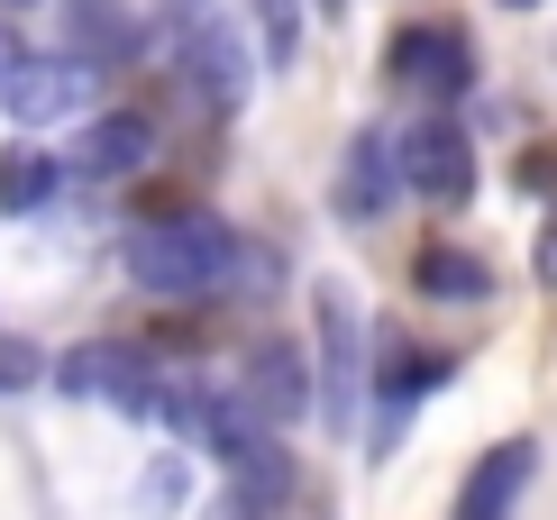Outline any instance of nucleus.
I'll return each instance as SVG.
<instances>
[{"label": "nucleus", "mask_w": 557, "mask_h": 520, "mask_svg": "<svg viewBox=\"0 0 557 520\" xmlns=\"http://www.w3.org/2000/svg\"><path fill=\"white\" fill-rule=\"evenodd\" d=\"M247 274V238L220 220V210H165L128 238V283L156 301H201V293H228Z\"/></svg>", "instance_id": "nucleus-1"}, {"label": "nucleus", "mask_w": 557, "mask_h": 520, "mask_svg": "<svg viewBox=\"0 0 557 520\" xmlns=\"http://www.w3.org/2000/svg\"><path fill=\"white\" fill-rule=\"evenodd\" d=\"M384 74L403 83L411 101L448 110V101L475 91V37L457 28V18H411V28H393V46H384Z\"/></svg>", "instance_id": "nucleus-2"}, {"label": "nucleus", "mask_w": 557, "mask_h": 520, "mask_svg": "<svg viewBox=\"0 0 557 520\" xmlns=\"http://www.w3.org/2000/svg\"><path fill=\"white\" fill-rule=\"evenodd\" d=\"M311 320H320V420H330V430H357V401H366V311H357L347 283H320Z\"/></svg>", "instance_id": "nucleus-3"}, {"label": "nucleus", "mask_w": 557, "mask_h": 520, "mask_svg": "<svg viewBox=\"0 0 557 520\" xmlns=\"http://www.w3.org/2000/svg\"><path fill=\"white\" fill-rule=\"evenodd\" d=\"M174 74H183V91H193L211 120H238V110H247V28L193 10L183 37H174Z\"/></svg>", "instance_id": "nucleus-4"}, {"label": "nucleus", "mask_w": 557, "mask_h": 520, "mask_svg": "<svg viewBox=\"0 0 557 520\" xmlns=\"http://www.w3.org/2000/svg\"><path fill=\"white\" fill-rule=\"evenodd\" d=\"M393 164H403V193H421L430 210H457L475 193V137L448 110H421V120L393 137Z\"/></svg>", "instance_id": "nucleus-5"}, {"label": "nucleus", "mask_w": 557, "mask_h": 520, "mask_svg": "<svg viewBox=\"0 0 557 520\" xmlns=\"http://www.w3.org/2000/svg\"><path fill=\"white\" fill-rule=\"evenodd\" d=\"M55 393L64 401H110V411H156V366L137 357L128 338H83L55 357Z\"/></svg>", "instance_id": "nucleus-6"}, {"label": "nucleus", "mask_w": 557, "mask_h": 520, "mask_svg": "<svg viewBox=\"0 0 557 520\" xmlns=\"http://www.w3.org/2000/svg\"><path fill=\"white\" fill-rule=\"evenodd\" d=\"M156 420H165V430H183L193 447H211V457H228V466H238L247 447L265 438V420L247 411V393L193 384V374H183V384H165V393H156Z\"/></svg>", "instance_id": "nucleus-7"}, {"label": "nucleus", "mask_w": 557, "mask_h": 520, "mask_svg": "<svg viewBox=\"0 0 557 520\" xmlns=\"http://www.w3.org/2000/svg\"><path fill=\"white\" fill-rule=\"evenodd\" d=\"M238 393H247V411H257L265 430H293V420L320 401V374L301 366L293 338H257V347L238 357Z\"/></svg>", "instance_id": "nucleus-8"}, {"label": "nucleus", "mask_w": 557, "mask_h": 520, "mask_svg": "<svg viewBox=\"0 0 557 520\" xmlns=\"http://www.w3.org/2000/svg\"><path fill=\"white\" fill-rule=\"evenodd\" d=\"M457 374V357H438V347H411V338H384L375 357V447H393L411 430V411H421V393H438Z\"/></svg>", "instance_id": "nucleus-9"}, {"label": "nucleus", "mask_w": 557, "mask_h": 520, "mask_svg": "<svg viewBox=\"0 0 557 520\" xmlns=\"http://www.w3.org/2000/svg\"><path fill=\"white\" fill-rule=\"evenodd\" d=\"M91 101V64H74V55H10L0 64V110L10 120H64V110H83Z\"/></svg>", "instance_id": "nucleus-10"}, {"label": "nucleus", "mask_w": 557, "mask_h": 520, "mask_svg": "<svg viewBox=\"0 0 557 520\" xmlns=\"http://www.w3.org/2000/svg\"><path fill=\"white\" fill-rule=\"evenodd\" d=\"M530 475H540V438H503L484 447V457L467 466V484H457V520H512Z\"/></svg>", "instance_id": "nucleus-11"}, {"label": "nucleus", "mask_w": 557, "mask_h": 520, "mask_svg": "<svg viewBox=\"0 0 557 520\" xmlns=\"http://www.w3.org/2000/svg\"><path fill=\"white\" fill-rule=\"evenodd\" d=\"M393 193H403V164H393V137L384 128H357L347 137V164H338V220H384Z\"/></svg>", "instance_id": "nucleus-12"}, {"label": "nucleus", "mask_w": 557, "mask_h": 520, "mask_svg": "<svg viewBox=\"0 0 557 520\" xmlns=\"http://www.w3.org/2000/svg\"><path fill=\"white\" fill-rule=\"evenodd\" d=\"M147 164H156V120L147 110H110V120H91L83 147H74V174H91V183H128V174H147Z\"/></svg>", "instance_id": "nucleus-13"}, {"label": "nucleus", "mask_w": 557, "mask_h": 520, "mask_svg": "<svg viewBox=\"0 0 557 520\" xmlns=\"http://www.w3.org/2000/svg\"><path fill=\"white\" fill-rule=\"evenodd\" d=\"M411 283H421L430 301H484V293H494V265H484L475 247H448V238H438V247L411 256Z\"/></svg>", "instance_id": "nucleus-14"}, {"label": "nucleus", "mask_w": 557, "mask_h": 520, "mask_svg": "<svg viewBox=\"0 0 557 520\" xmlns=\"http://www.w3.org/2000/svg\"><path fill=\"white\" fill-rule=\"evenodd\" d=\"M55 174H64V164L46 147H10V156H0V210H10V220L46 210V201H55Z\"/></svg>", "instance_id": "nucleus-15"}, {"label": "nucleus", "mask_w": 557, "mask_h": 520, "mask_svg": "<svg viewBox=\"0 0 557 520\" xmlns=\"http://www.w3.org/2000/svg\"><path fill=\"white\" fill-rule=\"evenodd\" d=\"M128 46H137V28H128V10H120V0H74V64H91V55H101V64H120Z\"/></svg>", "instance_id": "nucleus-16"}, {"label": "nucleus", "mask_w": 557, "mask_h": 520, "mask_svg": "<svg viewBox=\"0 0 557 520\" xmlns=\"http://www.w3.org/2000/svg\"><path fill=\"white\" fill-rule=\"evenodd\" d=\"M284 493H293V457H284V447H274V438H257V447H247V457H238V503H284Z\"/></svg>", "instance_id": "nucleus-17"}, {"label": "nucleus", "mask_w": 557, "mask_h": 520, "mask_svg": "<svg viewBox=\"0 0 557 520\" xmlns=\"http://www.w3.org/2000/svg\"><path fill=\"white\" fill-rule=\"evenodd\" d=\"M257 10V46H265V64L284 74V64L301 55V0H247Z\"/></svg>", "instance_id": "nucleus-18"}, {"label": "nucleus", "mask_w": 557, "mask_h": 520, "mask_svg": "<svg viewBox=\"0 0 557 520\" xmlns=\"http://www.w3.org/2000/svg\"><path fill=\"white\" fill-rule=\"evenodd\" d=\"M46 374V357H37V338H10V329H0V393H28Z\"/></svg>", "instance_id": "nucleus-19"}, {"label": "nucleus", "mask_w": 557, "mask_h": 520, "mask_svg": "<svg viewBox=\"0 0 557 520\" xmlns=\"http://www.w3.org/2000/svg\"><path fill=\"white\" fill-rule=\"evenodd\" d=\"M521 193H548L557 201V147H530L521 156Z\"/></svg>", "instance_id": "nucleus-20"}, {"label": "nucleus", "mask_w": 557, "mask_h": 520, "mask_svg": "<svg viewBox=\"0 0 557 520\" xmlns=\"http://www.w3.org/2000/svg\"><path fill=\"white\" fill-rule=\"evenodd\" d=\"M530 274L557 283V210H548V228H540V256H530Z\"/></svg>", "instance_id": "nucleus-21"}, {"label": "nucleus", "mask_w": 557, "mask_h": 520, "mask_svg": "<svg viewBox=\"0 0 557 520\" xmlns=\"http://www.w3.org/2000/svg\"><path fill=\"white\" fill-rule=\"evenodd\" d=\"M220 520H265V511H257V503H228V511H220Z\"/></svg>", "instance_id": "nucleus-22"}, {"label": "nucleus", "mask_w": 557, "mask_h": 520, "mask_svg": "<svg viewBox=\"0 0 557 520\" xmlns=\"http://www.w3.org/2000/svg\"><path fill=\"white\" fill-rule=\"evenodd\" d=\"M503 10H540V0H503Z\"/></svg>", "instance_id": "nucleus-23"}, {"label": "nucleus", "mask_w": 557, "mask_h": 520, "mask_svg": "<svg viewBox=\"0 0 557 520\" xmlns=\"http://www.w3.org/2000/svg\"><path fill=\"white\" fill-rule=\"evenodd\" d=\"M0 10H28V0H0Z\"/></svg>", "instance_id": "nucleus-24"}, {"label": "nucleus", "mask_w": 557, "mask_h": 520, "mask_svg": "<svg viewBox=\"0 0 557 520\" xmlns=\"http://www.w3.org/2000/svg\"><path fill=\"white\" fill-rule=\"evenodd\" d=\"M320 10H338V0H320Z\"/></svg>", "instance_id": "nucleus-25"}]
</instances>
